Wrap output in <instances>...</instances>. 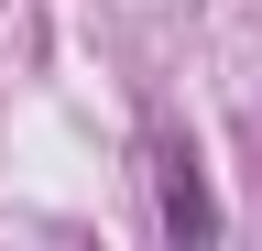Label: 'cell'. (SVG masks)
Wrapping results in <instances>:
<instances>
[{"instance_id": "obj_1", "label": "cell", "mask_w": 262, "mask_h": 251, "mask_svg": "<svg viewBox=\"0 0 262 251\" xmlns=\"http://www.w3.org/2000/svg\"><path fill=\"white\" fill-rule=\"evenodd\" d=\"M142 153H153V230L164 240H219V197H208V175H196V142L153 120Z\"/></svg>"}]
</instances>
